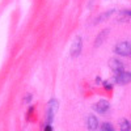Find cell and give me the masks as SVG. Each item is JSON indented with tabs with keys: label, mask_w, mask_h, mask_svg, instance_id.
Returning <instances> with one entry per match:
<instances>
[{
	"label": "cell",
	"mask_w": 131,
	"mask_h": 131,
	"mask_svg": "<svg viewBox=\"0 0 131 131\" xmlns=\"http://www.w3.org/2000/svg\"><path fill=\"white\" fill-rule=\"evenodd\" d=\"M114 51L118 54V55L130 57V55H131V43L127 42V41L118 42L117 45H115V47H114Z\"/></svg>",
	"instance_id": "1"
},
{
	"label": "cell",
	"mask_w": 131,
	"mask_h": 131,
	"mask_svg": "<svg viewBox=\"0 0 131 131\" xmlns=\"http://www.w3.org/2000/svg\"><path fill=\"white\" fill-rule=\"evenodd\" d=\"M59 107V102L55 100V98H51L47 104V125H51L54 117H55Z\"/></svg>",
	"instance_id": "2"
},
{
	"label": "cell",
	"mask_w": 131,
	"mask_h": 131,
	"mask_svg": "<svg viewBox=\"0 0 131 131\" xmlns=\"http://www.w3.org/2000/svg\"><path fill=\"white\" fill-rule=\"evenodd\" d=\"M81 47H83V42H81V37L80 36H78L75 38V41H73V43H72V46H71V57L72 58H76L79 55V54L81 52Z\"/></svg>",
	"instance_id": "3"
},
{
	"label": "cell",
	"mask_w": 131,
	"mask_h": 131,
	"mask_svg": "<svg viewBox=\"0 0 131 131\" xmlns=\"http://www.w3.org/2000/svg\"><path fill=\"white\" fill-rule=\"evenodd\" d=\"M109 66H110V68L114 71L115 76H117V75H119V73H122V72H123V70H125L123 63H122L121 60L115 59V58H113V59L109 60Z\"/></svg>",
	"instance_id": "4"
},
{
	"label": "cell",
	"mask_w": 131,
	"mask_h": 131,
	"mask_svg": "<svg viewBox=\"0 0 131 131\" xmlns=\"http://www.w3.org/2000/svg\"><path fill=\"white\" fill-rule=\"evenodd\" d=\"M115 81H117L118 84H122V85L128 84V83L131 81V72L123 71L122 73L117 75V76H115Z\"/></svg>",
	"instance_id": "5"
},
{
	"label": "cell",
	"mask_w": 131,
	"mask_h": 131,
	"mask_svg": "<svg viewBox=\"0 0 131 131\" xmlns=\"http://www.w3.org/2000/svg\"><path fill=\"white\" fill-rule=\"evenodd\" d=\"M109 102L106 101V100H100L98 102H96L94 104V110L97 112V113H100V114H104V113H106L107 112V109H109Z\"/></svg>",
	"instance_id": "6"
},
{
	"label": "cell",
	"mask_w": 131,
	"mask_h": 131,
	"mask_svg": "<svg viewBox=\"0 0 131 131\" xmlns=\"http://www.w3.org/2000/svg\"><path fill=\"white\" fill-rule=\"evenodd\" d=\"M86 127H88L89 130H96L98 127V121H97V118L94 115H89L88 118H86Z\"/></svg>",
	"instance_id": "7"
},
{
	"label": "cell",
	"mask_w": 131,
	"mask_h": 131,
	"mask_svg": "<svg viewBox=\"0 0 131 131\" xmlns=\"http://www.w3.org/2000/svg\"><path fill=\"white\" fill-rule=\"evenodd\" d=\"M107 33H109V29H105V30H102V31L100 33V34L97 36V38H96V43H94V46H96V47L104 43L105 38L107 37Z\"/></svg>",
	"instance_id": "8"
},
{
	"label": "cell",
	"mask_w": 131,
	"mask_h": 131,
	"mask_svg": "<svg viewBox=\"0 0 131 131\" xmlns=\"http://www.w3.org/2000/svg\"><path fill=\"white\" fill-rule=\"evenodd\" d=\"M119 128H121V131H130L131 130V123L127 121V119H122V121L119 122Z\"/></svg>",
	"instance_id": "9"
},
{
	"label": "cell",
	"mask_w": 131,
	"mask_h": 131,
	"mask_svg": "<svg viewBox=\"0 0 131 131\" xmlns=\"http://www.w3.org/2000/svg\"><path fill=\"white\" fill-rule=\"evenodd\" d=\"M101 131H115L113 125L112 123H109V122H105L101 125Z\"/></svg>",
	"instance_id": "10"
},
{
	"label": "cell",
	"mask_w": 131,
	"mask_h": 131,
	"mask_svg": "<svg viewBox=\"0 0 131 131\" xmlns=\"http://www.w3.org/2000/svg\"><path fill=\"white\" fill-rule=\"evenodd\" d=\"M104 86H105V88H106L107 91L113 88V85H112V83H110V81H105V84H104Z\"/></svg>",
	"instance_id": "11"
},
{
	"label": "cell",
	"mask_w": 131,
	"mask_h": 131,
	"mask_svg": "<svg viewBox=\"0 0 131 131\" xmlns=\"http://www.w3.org/2000/svg\"><path fill=\"white\" fill-rule=\"evenodd\" d=\"M43 131H52L51 125H46V127H45V130H43Z\"/></svg>",
	"instance_id": "12"
},
{
	"label": "cell",
	"mask_w": 131,
	"mask_h": 131,
	"mask_svg": "<svg viewBox=\"0 0 131 131\" xmlns=\"http://www.w3.org/2000/svg\"><path fill=\"white\" fill-rule=\"evenodd\" d=\"M125 13H126L127 16H130V17H131V10H125Z\"/></svg>",
	"instance_id": "13"
}]
</instances>
